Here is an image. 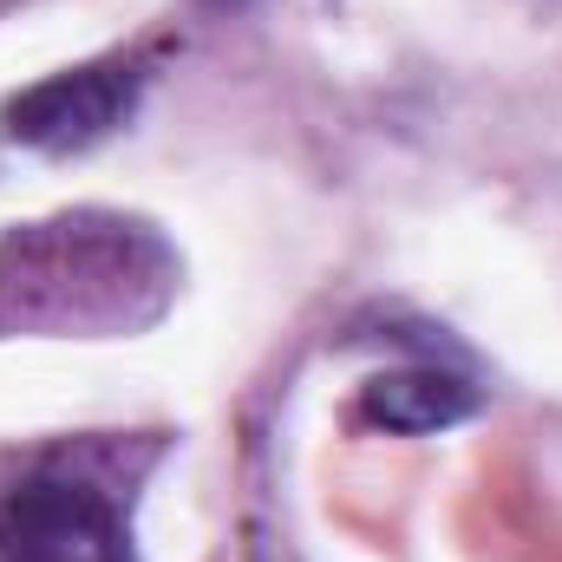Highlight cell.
Returning a JSON list of instances; mask_svg holds the SVG:
<instances>
[{"mask_svg": "<svg viewBox=\"0 0 562 562\" xmlns=\"http://www.w3.org/2000/svg\"><path fill=\"white\" fill-rule=\"evenodd\" d=\"M216 7H236V0H216Z\"/></svg>", "mask_w": 562, "mask_h": 562, "instance_id": "obj_5", "label": "cell"}, {"mask_svg": "<svg viewBox=\"0 0 562 562\" xmlns=\"http://www.w3.org/2000/svg\"><path fill=\"white\" fill-rule=\"evenodd\" d=\"M0 562H138L125 510L79 471H33L0 491Z\"/></svg>", "mask_w": 562, "mask_h": 562, "instance_id": "obj_3", "label": "cell"}, {"mask_svg": "<svg viewBox=\"0 0 562 562\" xmlns=\"http://www.w3.org/2000/svg\"><path fill=\"white\" fill-rule=\"evenodd\" d=\"M144 59L138 53H105L66 72H46L33 86H20L0 105V138L20 150H46V157H72L105 144L119 125H132L144 99Z\"/></svg>", "mask_w": 562, "mask_h": 562, "instance_id": "obj_2", "label": "cell"}, {"mask_svg": "<svg viewBox=\"0 0 562 562\" xmlns=\"http://www.w3.org/2000/svg\"><path fill=\"white\" fill-rule=\"evenodd\" d=\"M360 413L380 431L425 438V431H445V425L471 419L477 413V386L464 373H451V367H400V373H373L367 380Z\"/></svg>", "mask_w": 562, "mask_h": 562, "instance_id": "obj_4", "label": "cell"}, {"mask_svg": "<svg viewBox=\"0 0 562 562\" xmlns=\"http://www.w3.org/2000/svg\"><path fill=\"white\" fill-rule=\"evenodd\" d=\"M183 262L125 210H59L0 236V334L125 340L170 314Z\"/></svg>", "mask_w": 562, "mask_h": 562, "instance_id": "obj_1", "label": "cell"}]
</instances>
